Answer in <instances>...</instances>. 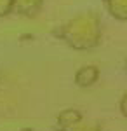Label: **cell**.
<instances>
[{
    "label": "cell",
    "instance_id": "cell-1",
    "mask_svg": "<svg viewBox=\"0 0 127 131\" xmlns=\"http://www.w3.org/2000/svg\"><path fill=\"white\" fill-rule=\"evenodd\" d=\"M54 35L75 51H91L101 44V18L94 10L82 12L58 26Z\"/></svg>",
    "mask_w": 127,
    "mask_h": 131
},
{
    "label": "cell",
    "instance_id": "cell-2",
    "mask_svg": "<svg viewBox=\"0 0 127 131\" xmlns=\"http://www.w3.org/2000/svg\"><path fill=\"white\" fill-rule=\"evenodd\" d=\"M99 79V68L94 65H84L75 72L73 81L78 88H92Z\"/></svg>",
    "mask_w": 127,
    "mask_h": 131
},
{
    "label": "cell",
    "instance_id": "cell-3",
    "mask_svg": "<svg viewBox=\"0 0 127 131\" xmlns=\"http://www.w3.org/2000/svg\"><path fill=\"white\" fill-rule=\"evenodd\" d=\"M44 5V0H12V12L23 18H35Z\"/></svg>",
    "mask_w": 127,
    "mask_h": 131
},
{
    "label": "cell",
    "instance_id": "cell-4",
    "mask_svg": "<svg viewBox=\"0 0 127 131\" xmlns=\"http://www.w3.org/2000/svg\"><path fill=\"white\" fill-rule=\"evenodd\" d=\"M80 122H82V114L75 108H66L59 112V115L56 117V126L59 129H75Z\"/></svg>",
    "mask_w": 127,
    "mask_h": 131
},
{
    "label": "cell",
    "instance_id": "cell-5",
    "mask_svg": "<svg viewBox=\"0 0 127 131\" xmlns=\"http://www.w3.org/2000/svg\"><path fill=\"white\" fill-rule=\"evenodd\" d=\"M106 9L117 21H127V0H106Z\"/></svg>",
    "mask_w": 127,
    "mask_h": 131
},
{
    "label": "cell",
    "instance_id": "cell-6",
    "mask_svg": "<svg viewBox=\"0 0 127 131\" xmlns=\"http://www.w3.org/2000/svg\"><path fill=\"white\" fill-rule=\"evenodd\" d=\"M12 12V0H0V18H5Z\"/></svg>",
    "mask_w": 127,
    "mask_h": 131
},
{
    "label": "cell",
    "instance_id": "cell-7",
    "mask_svg": "<svg viewBox=\"0 0 127 131\" xmlns=\"http://www.w3.org/2000/svg\"><path fill=\"white\" fill-rule=\"evenodd\" d=\"M118 108L122 112V115L127 119V93H124V96L120 98V103H118Z\"/></svg>",
    "mask_w": 127,
    "mask_h": 131
},
{
    "label": "cell",
    "instance_id": "cell-8",
    "mask_svg": "<svg viewBox=\"0 0 127 131\" xmlns=\"http://www.w3.org/2000/svg\"><path fill=\"white\" fill-rule=\"evenodd\" d=\"M124 68H125V73H127V60H125V67H124Z\"/></svg>",
    "mask_w": 127,
    "mask_h": 131
}]
</instances>
